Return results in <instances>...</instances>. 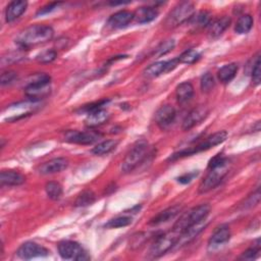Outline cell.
Returning a JSON list of instances; mask_svg holds the SVG:
<instances>
[{
    "label": "cell",
    "instance_id": "obj_23",
    "mask_svg": "<svg viewBox=\"0 0 261 261\" xmlns=\"http://www.w3.org/2000/svg\"><path fill=\"white\" fill-rule=\"evenodd\" d=\"M229 23H230V18L228 16H222L211 21L209 24V31H208L209 37L213 39L218 38L229 27Z\"/></svg>",
    "mask_w": 261,
    "mask_h": 261
},
{
    "label": "cell",
    "instance_id": "obj_3",
    "mask_svg": "<svg viewBox=\"0 0 261 261\" xmlns=\"http://www.w3.org/2000/svg\"><path fill=\"white\" fill-rule=\"evenodd\" d=\"M210 213V206L208 204H201L197 207L192 208L189 212L184 213L179 219L173 225V230L177 231L179 234L188 229L189 227L205 221Z\"/></svg>",
    "mask_w": 261,
    "mask_h": 261
},
{
    "label": "cell",
    "instance_id": "obj_29",
    "mask_svg": "<svg viewBox=\"0 0 261 261\" xmlns=\"http://www.w3.org/2000/svg\"><path fill=\"white\" fill-rule=\"evenodd\" d=\"M96 200V196L95 194L90 191V190H87V191H84L83 193H81L77 198L75 199L74 201V206L76 207H86V206H89L91 204H93Z\"/></svg>",
    "mask_w": 261,
    "mask_h": 261
},
{
    "label": "cell",
    "instance_id": "obj_26",
    "mask_svg": "<svg viewBox=\"0 0 261 261\" xmlns=\"http://www.w3.org/2000/svg\"><path fill=\"white\" fill-rule=\"evenodd\" d=\"M237 71H238V65L236 63L225 64L217 72L218 80L222 84H227V83H229L236 76Z\"/></svg>",
    "mask_w": 261,
    "mask_h": 261
},
{
    "label": "cell",
    "instance_id": "obj_9",
    "mask_svg": "<svg viewBox=\"0 0 261 261\" xmlns=\"http://www.w3.org/2000/svg\"><path fill=\"white\" fill-rule=\"evenodd\" d=\"M58 253L61 258L66 260H88L90 256L86 250L76 242L73 241H62L58 244Z\"/></svg>",
    "mask_w": 261,
    "mask_h": 261
},
{
    "label": "cell",
    "instance_id": "obj_34",
    "mask_svg": "<svg viewBox=\"0 0 261 261\" xmlns=\"http://www.w3.org/2000/svg\"><path fill=\"white\" fill-rule=\"evenodd\" d=\"M200 87L203 93H209L215 87V80L210 72H206L202 75L200 81Z\"/></svg>",
    "mask_w": 261,
    "mask_h": 261
},
{
    "label": "cell",
    "instance_id": "obj_20",
    "mask_svg": "<svg viewBox=\"0 0 261 261\" xmlns=\"http://www.w3.org/2000/svg\"><path fill=\"white\" fill-rule=\"evenodd\" d=\"M25 181V177L14 170H2L0 173V182L1 186H19Z\"/></svg>",
    "mask_w": 261,
    "mask_h": 261
},
{
    "label": "cell",
    "instance_id": "obj_13",
    "mask_svg": "<svg viewBox=\"0 0 261 261\" xmlns=\"http://www.w3.org/2000/svg\"><path fill=\"white\" fill-rule=\"evenodd\" d=\"M208 113H209V109L204 105L195 107L185 117V119L182 121L181 128L184 130H189V129L193 128L194 126L201 123L207 117Z\"/></svg>",
    "mask_w": 261,
    "mask_h": 261
},
{
    "label": "cell",
    "instance_id": "obj_4",
    "mask_svg": "<svg viewBox=\"0 0 261 261\" xmlns=\"http://www.w3.org/2000/svg\"><path fill=\"white\" fill-rule=\"evenodd\" d=\"M227 138V133L225 130H219L217 133H214L213 135L209 136L205 141L199 143L198 145H195L193 147H189L186 148L184 150H180L174 154H172L168 160H176L178 158H182L186 156H191L193 154L202 152V151H206L210 148H213L219 144H221L222 142H224Z\"/></svg>",
    "mask_w": 261,
    "mask_h": 261
},
{
    "label": "cell",
    "instance_id": "obj_35",
    "mask_svg": "<svg viewBox=\"0 0 261 261\" xmlns=\"http://www.w3.org/2000/svg\"><path fill=\"white\" fill-rule=\"evenodd\" d=\"M252 73V81L255 86H258L260 84L261 80V68H260V55L257 54L255 56V61L253 63V67L251 70Z\"/></svg>",
    "mask_w": 261,
    "mask_h": 261
},
{
    "label": "cell",
    "instance_id": "obj_30",
    "mask_svg": "<svg viewBox=\"0 0 261 261\" xmlns=\"http://www.w3.org/2000/svg\"><path fill=\"white\" fill-rule=\"evenodd\" d=\"M47 196L52 200L60 199L62 195V187L57 181H48L45 186Z\"/></svg>",
    "mask_w": 261,
    "mask_h": 261
},
{
    "label": "cell",
    "instance_id": "obj_7",
    "mask_svg": "<svg viewBox=\"0 0 261 261\" xmlns=\"http://www.w3.org/2000/svg\"><path fill=\"white\" fill-rule=\"evenodd\" d=\"M178 238L179 233L173 229L158 236L151 245V248L148 253L149 258L154 259L164 255L166 252H168L175 246Z\"/></svg>",
    "mask_w": 261,
    "mask_h": 261
},
{
    "label": "cell",
    "instance_id": "obj_15",
    "mask_svg": "<svg viewBox=\"0 0 261 261\" xmlns=\"http://www.w3.org/2000/svg\"><path fill=\"white\" fill-rule=\"evenodd\" d=\"M230 239V229L226 225H221L219 227H216V229L211 234L209 242H208V250L213 251L224 244H226Z\"/></svg>",
    "mask_w": 261,
    "mask_h": 261
},
{
    "label": "cell",
    "instance_id": "obj_8",
    "mask_svg": "<svg viewBox=\"0 0 261 261\" xmlns=\"http://www.w3.org/2000/svg\"><path fill=\"white\" fill-rule=\"evenodd\" d=\"M227 172H228V161H226L225 163L219 166L209 168L208 173L199 185V188H198L199 193L204 194L216 188L221 182V180L223 179V177L226 175Z\"/></svg>",
    "mask_w": 261,
    "mask_h": 261
},
{
    "label": "cell",
    "instance_id": "obj_17",
    "mask_svg": "<svg viewBox=\"0 0 261 261\" xmlns=\"http://www.w3.org/2000/svg\"><path fill=\"white\" fill-rule=\"evenodd\" d=\"M132 20H134V12L129 10H119L113 13L107 21V24L111 29H122L126 27Z\"/></svg>",
    "mask_w": 261,
    "mask_h": 261
},
{
    "label": "cell",
    "instance_id": "obj_40",
    "mask_svg": "<svg viewBox=\"0 0 261 261\" xmlns=\"http://www.w3.org/2000/svg\"><path fill=\"white\" fill-rule=\"evenodd\" d=\"M60 4H61L60 2H51V3L47 4V5H45L44 7H42V8L37 12V14L39 15V14H46V13H48V12H51L52 10H54L55 8H57Z\"/></svg>",
    "mask_w": 261,
    "mask_h": 261
},
{
    "label": "cell",
    "instance_id": "obj_31",
    "mask_svg": "<svg viewBox=\"0 0 261 261\" xmlns=\"http://www.w3.org/2000/svg\"><path fill=\"white\" fill-rule=\"evenodd\" d=\"M201 55L200 53L195 50V49H189L185 52H182L178 57L177 60L179 63H185V64H193L196 61H198L200 59Z\"/></svg>",
    "mask_w": 261,
    "mask_h": 261
},
{
    "label": "cell",
    "instance_id": "obj_21",
    "mask_svg": "<svg viewBox=\"0 0 261 261\" xmlns=\"http://www.w3.org/2000/svg\"><path fill=\"white\" fill-rule=\"evenodd\" d=\"M158 16V10L156 7L144 6L138 8L134 12V19L139 23H147L154 20Z\"/></svg>",
    "mask_w": 261,
    "mask_h": 261
},
{
    "label": "cell",
    "instance_id": "obj_6",
    "mask_svg": "<svg viewBox=\"0 0 261 261\" xmlns=\"http://www.w3.org/2000/svg\"><path fill=\"white\" fill-rule=\"evenodd\" d=\"M195 14V6L191 2H181L177 4L167 15L164 24L168 29H173L179 24L189 21Z\"/></svg>",
    "mask_w": 261,
    "mask_h": 261
},
{
    "label": "cell",
    "instance_id": "obj_2",
    "mask_svg": "<svg viewBox=\"0 0 261 261\" xmlns=\"http://www.w3.org/2000/svg\"><path fill=\"white\" fill-rule=\"evenodd\" d=\"M50 75L47 73H36L31 75L24 88L25 96L32 102H38L51 93Z\"/></svg>",
    "mask_w": 261,
    "mask_h": 261
},
{
    "label": "cell",
    "instance_id": "obj_39",
    "mask_svg": "<svg viewBox=\"0 0 261 261\" xmlns=\"http://www.w3.org/2000/svg\"><path fill=\"white\" fill-rule=\"evenodd\" d=\"M17 80V74L15 71L7 70L2 72L1 74V85L2 86H8L14 83Z\"/></svg>",
    "mask_w": 261,
    "mask_h": 261
},
{
    "label": "cell",
    "instance_id": "obj_12",
    "mask_svg": "<svg viewBox=\"0 0 261 261\" xmlns=\"http://www.w3.org/2000/svg\"><path fill=\"white\" fill-rule=\"evenodd\" d=\"M17 256L21 259H33L36 257H46L49 255V251L35 243V242H25L17 250Z\"/></svg>",
    "mask_w": 261,
    "mask_h": 261
},
{
    "label": "cell",
    "instance_id": "obj_16",
    "mask_svg": "<svg viewBox=\"0 0 261 261\" xmlns=\"http://www.w3.org/2000/svg\"><path fill=\"white\" fill-rule=\"evenodd\" d=\"M67 166H68V160L66 158L57 157V158H53L49 161L42 163L39 166L38 171H39V173L44 174V175L53 174V173H57V172L64 170Z\"/></svg>",
    "mask_w": 261,
    "mask_h": 261
},
{
    "label": "cell",
    "instance_id": "obj_19",
    "mask_svg": "<svg viewBox=\"0 0 261 261\" xmlns=\"http://www.w3.org/2000/svg\"><path fill=\"white\" fill-rule=\"evenodd\" d=\"M28 2L22 0H15L8 4L5 10V20L6 22H12L17 19L27 9Z\"/></svg>",
    "mask_w": 261,
    "mask_h": 261
},
{
    "label": "cell",
    "instance_id": "obj_36",
    "mask_svg": "<svg viewBox=\"0 0 261 261\" xmlns=\"http://www.w3.org/2000/svg\"><path fill=\"white\" fill-rule=\"evenodd\" d=\"M57 57V53L55 50L53 49H48V50H44L42 51L38 56H37V60L41 63H50L53 60H55V58Z\"/></svg>",
    "mask_w": 261,
    "mask_h": 261
},
{
    "label": "cell",
    "instance_id": "obj_14",
    "mask_svg": "<svg viewBox=\"0 0 261 261\" xmlns=\"http://www.w3.org/2000/svg\"><path fill=\"white\" fill-rule=\"evenodd\" d=\"M176 111L171 105H163L161 106L155 113V122L156 124L164 129L167 128L175 119Z\"/></svg>",
    "mask_w": 261,
    "mask_h": 261
},
{
    "label": "cell",
    "instance_id": "obj_37",
    "mask_svg": "<svg viewBox=\"0 0 261 261\" xmlns=\"http://www.w3.org/2000/svg\"><path fill=\"white\" fill-rule=\"evenodd\" d=\"M147 240V234L145 232H138L132 237V240L129 241V247L133 250H136L140 248Z\"/></svg>",
    "mask_w": 261,
    "mask_h": 261
},
{
    "label": "cell",
    "instance_id": "obj_5",
    "mask_svg": "<svg viewBox=\"0 0 261 261\" xmlns=\"http://www.w3.org/2000/svg\"><path fill=\"white\" fill-rule=\"evenodd\" d=\"M149 150L148 142L145 140L138 141L133 148L128 151L121 163V171L123 173H128L137 168L147 157Z\"/></svg>",
    "mask_w": 261,
    "mask_h": 261
},
{
    "label": "cell",
    "instance_id": "obj_11",
    "mask_svg": "<svg viewBox=\"0 0 261 261\" xmlns=\"http://www.w3.org/2000/svg\"><path fill=\"white\" fill-rule=\"evenodd\" d=\"M177 58L171 59V60H166V61H157L152 64H150L148 67L145 68L144 70V76L148 79H154L163 73H166L168 71H171L176 67L178 64Z\"/></svg>",
    "mask_w": 261,
    "mask_h": 261
},
{
    "label": "cell",
    "instance_id": "obj_24",
    "mask_svg": "<svg viewBox=\"0 0 261 261\" xmlns=\"http://www.w3.org/2000/svg\"><path fill=\"white\" fill-rule=\"evenodd\" d=\"M211 22V14L210 12L206 10L199 11L198 13L194 14L191 19L189 20V23L193 31L201 30L207 25H209Z\"/></svg>",
    "mask_w": 261,
    "mask_h": 261
},
{
    "label": "cell",
    "instance_id": "obj_1",
    "mask_svg": "<svg viewBox=\"0 0 261 261\" xmlns=\"http://www.w3.org/2000/svg\"><path fill=\"white\" fill-rule=\"evenodd\" d=\"M54 31L47 24H33L23 31H21L16 39L15 43L20 49H29L32 46L46 43L53 38Z\"/></svg>",
    "mask_w": 261,
    "mask_h": 261
},
{
    "label": "cell",
    "instance_id": "obj_28",
    "mask_svg": "<svg viewBox=\"0 0 261 261\" xmlns=\"http://www.w3.org/2000/svg\"><path fill=\"white\" fill-rule=\"evenodd\" d=\"M118 142L115 140H106L103 141L101 143H99L98 145H96L93 149H92V153L98 156H102L105 154L110 153L111 151H113L115 149V147L117 146Z\"/></svg>",
    "mask_w": 261,
    "mask_h": 261
},
{
    "label": "cell",
    "instance_id": "obj_32",
    "mask_svg": "<svg viewBox=\"0 0 261 261\" xmlns=\"http://www.w3.org/2000/svg\"><path fill=\"white\" fill-rule=\"evenodd\" d=\"M175 42L173 39H168L163 41L162 43H160V45L157 46V48L154 50V56L156 57H160L163 56L165 54H167L168 52H170L173 48H174Z\"/></svg>",
    "mask_w": 261,
    "mask_h": 261
},
{
    "label": "cell",
    "instance_id": "obj_27",
    "mask_svg": "<svg viewBox=\"0 0 261 261\" xmlns=\"http://www.w3.org/2000/svg\"><path fill=\"white\" fill-rule=\"evenodd\" d=\"M253 17L250 14H244L241 17H239L236 27H234V31L236 33L243 35V34H247L250 32V30L253 27Z\"/></svg>",
    "mask_w": 261,
    "mask_h": 261
},
{
    "label": "cell",
    "instance_id": "obj_25",
    "mask_svg": "<svg viewBox=\"0 0 261 261\" xmlns=\"http://www.w3.org/2000/svg\"><path fill=\"white\" fill-rule=\"evenodd\" d=\"M175 96L179 103L190 101L194 96V87L190 82H184L176 87Z\"/></svg>",
    "mask_w": 261,
    "mask_h": 261
},
{
    "label": "cell",
    "instance_id": "obj_18",
    "mask_svg": "<svg viewBox=\"0 0 261 261\" xmlns=\"http://www.w3.org/2000/svg\"><path fill=\"white\" fill-rule=\"evenodd\" d=\"M181 208H182L181 205H173L171 207H168V208L164 209L163 211L159 212L154 217H152L149 221V224L158 225V224L167 222V221L173 219L175 216H177L179 214V212L181 211Z\"/></svg>",
    "mask_w": 261,
    "mask_h": 261
},
{
    "label": "cell",
    "instance_id": "obj_10",
    "mask_svg": "<svg viewBox=\"0 0 261 261\" xmlns=\"http://www.w3.org/2000/svg\"><path fill=\"white\" fill-rule=\"evenodd\" d=\"M102 137L101 134L95 130H67L63 139L65 142L79 145H91L97 142Z\"/></svg>",
    "mask_w": 261,
    "mask_h": 261
},
{
    "label": "cell",
    "instance_id": "obj_22",
    "mask_svg": "<svg viewBox=\"0 0 261 261\" xmlns=\"http://www.w3.org/2000/svg\"><path fill=\"white\" fill-rule=\"evenodd\" d=\"M108 118H109L108 111H106L103 108H100V109L94 110L92 112H89L85 122H86L87 126L93 128V127H96V126H99V125L105 123L108 120Z\"/></svg>",
    "mask_w": 261,
    "mask_h": 261
},
{
    "label": "cell",
    "instance_id": "obj_41",
    "mask_svg": "<svg viewBox=\"0 0 261 261\" xmlns=\"http://www.w3.org/2000/svg\"><path fill=\"white\" fill-rule=\"evenodd\" d=\"M198 175V171H193V172H188L185 173L182 175H180L179 177H177V181L180 184H189L195 176Z\"/></svg>",
    "mask_w": 261,
    "mask_h": 261
},
{
    "label": "cell",
    "instance_id": "obj_33",
    "mask_svg": "<svg viewBox=\"0 0 261 261\" xmlns=\"http://www.w3.org/2000/svg\"><path fill=\"white\" fill-rule=\"evenodd\" d=\"M132 223V217L129 216H117L115 218L110 219L106 224L105 227L107 228H118L127 226Z\"/></svg>",
    "mask_w": 261,
    "mask_h": 261
},
{
    "label": "cell",
    "instance_id": "obj_38",
    "mask_svg": "<svg viewBox=\"0 0 261 261\" xmlns=\"http://www.w3.org/2000/svg\"><path fill=\"white\" fill-rule=\"evenodd\" d=\"M259 253H260V245H257V247L249 248L245 252H243L239 259L240 260H253L258 257Z\"/></svg>",
    "mask_w": 261,
    "mask_h": 261
}]
</instances>
